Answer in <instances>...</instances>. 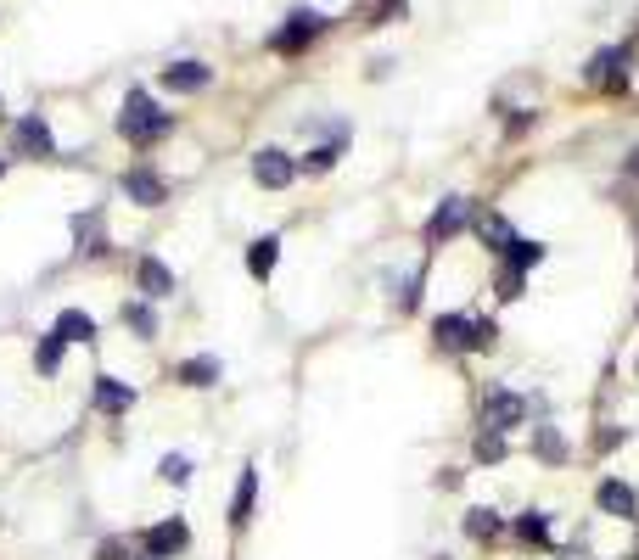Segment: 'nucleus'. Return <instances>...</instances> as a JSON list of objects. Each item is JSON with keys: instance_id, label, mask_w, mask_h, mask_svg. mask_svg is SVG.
Listing matches in <instances>:
<instances>
[{"instance_id": "obj_24", "label": "nucleus", "mask_w": 639, "mask_h": 560, "mask_svg": "<svg viewBox=\"0 0 639 560\" xmlns=\"http://www.w3.org/2000/svg\"><path fill=\"white\" fill-rule=\"evenodd\" d=\"M242 269H247L253 280H275V269H281V236H275V230H264V236L247 241Z\"/></svg>"}, {"instance_id": "obj_9", "label": "nucleus", "mask_w": 639, "mask_h": 560, "mask_svg": "<svg viewBox=\"0 0 639 560\" xmlns=\"http://www.w3.org/2000/svg\"><path fill=\"white\" fill-rule=\"evenodd\" d=\"M527 460L544 465V471H567L572 465V443H567V426H555V420H533L527 426Z\"/></svg>"}, {"instance_id": "obj_18", "label": "nucleus", "mask_w": 639, "mask_h": 560, "mask_svg": "<svg viewBox=\"0 0 639 560\" xmlns=\"http://www.w3.org/2000/svg\"><path fill=\"white\" fill-rule=\"evenodd\" d=\"M157 84H163L169 96H202V90L213 84V68L197 62V56H180V62H169V68H157Z\"/></svg>"}, {"instance_id": "obj_16", "label": "nucleus", "mask_w": 639, "mask_h": 560, "mask_svg": "<svg viewBox=\"0 0 639 560\" xmlns=\"http://www.w3.org/2000/svg\"><path fill=\"white\" fill-rule=\"evenodd\" d=\"M12 152L17 157H34V163H51L57 157V135L45 124V112H23L12 124Z\"/></svg>"}, {"instance_id": "obj_35", "label": "nucleus", "mask_w": 639, "mask_h": 560, "mask_svg": "<svg viewBox=\"0 0 639 560\" xmlns=\"http://www.w3.org/2000/svg\"><path fill=\"white\" fill-rule=\"evenodd\" d=\"M432 560H455V555H443V549H438V555H432Z\"/></svg>"}, {"instance_id": "obj_15", "label": "nucleus", "mask_w": 639, "mask_h": 560, "mask_svg": "<svg viewBox=\"0 0 639 560\" xmlns=\"http://www.w3.org/2000/svg\"><path fill=\"white\" fill-rule=\"evenodd\" d=\"M460 538L477 549H494L511 538V516H499L494 504H466V510H460Z\"/></svg>"}, {"instance_id": "obj_26", "label": "nucleus", "mask_w": 639, "mask_h": 560, "mask_svg": "<svg viewBox=\"0 0 639 560\" xmlns=\"http://www.w3.org/2000/svg\"><path fill=\"white\" fill-rule=\"evenodd\" d=\"M527 280H533V275H522V269H511V264H499V258L488 264V292H494L499 308L522 303V297H527Z\"/></svg>"}, {"instance_id": "obj_30", "label": "nucleus", "mask_w": 639, "mask_h": 560, "mask_svg": "<svg viewBox=\"0 0 639 560\" xmlns=\"http://www.w3.org/2000/svg\"><path fill=\"white\" fill-rule=\"evenodd\" d=\"M499 314H477V308H471L466 314V353H494L499 348Z\"/></svg>"}, {"instance_id": "obj_27", "label": "nucleus", "mask_w": 639, "mask_h": 560, "mask_svg": "<svg viewBox=\"0 0 639 560\" xmlns=\"http://www.w3.org/2000/svg\"><path fill=\"white\" fill-rule=\"evenodd\" d=\"M499 264H511V269H522V275H533L539 264H550V241L522 236V230H516V241L505 247V258H499Z\"/></svg>"}, {"instance_id": "obj_41", "label": "nucleus", "mask_w": 639, "mask_h": 560, "mask_svg": "<svg viewBox=\"0 0 639 560\" xmlns=\"http://www.w3.org/2000/svg\"><path fill=\"white\" fill-rule=\"evenodd\" d=\"M634 320H639V308H634Z\"/></svg>"}, {"instance_id": "obj_37", "label": "nucleus", "mask_w": 639, "mask_h": 560, "mask_svg": "<svg viewBox=\"0 0 639 560\" xmlns=\"http://www.w3.org/2000/svg\"><path fill=\"white\" fill-rule=\"evenodd\" d=\"M0 118H6V101H0Z\"/></svg>"}, {"instance_id": "obj_8", "label": "nucleus", "mask_w": 639, "mask_h": 560, "mask_svg": "<svg viewBox=\"0 0 639 560\" xmlns=\"http://www.w3.org/2000/svg\"><path fill=\"white\" fill-rule=\"evenodd\" d=\"M628 62H634V40H617V45H606V51L589 56L583 79L595 84V90H606V96H623L628 90Z\"/></svg>"}, {"instance_id": "obj_10", "label": "nucleus", "mask_w": 639, "mask_h": 560, "mask_svg": "<svg viewBox=\"0 0 639 560\" xmlns=\"http://www.w3.org/2000/svg\"><path fill=\"white\" fill-rule=\"evenodd\" d=\"M595 510L606 521H623V527H639V488L628 482V476H617V471H606L595 482Z\"/></svg>"}, {"instance_id": "obj_34", "label": "nucleus", "mask_w": 639, "mask_h": 560, "mask_svg": "<svg viewBox=\"0 0 639 560\" xmlns=\"http://www.w3.org/2000/svg\"><path fill=\"white\" fill-rule=\"evenodd\" d=\"M623 174H628V180H634V185H639V146H634V152H628V157H623Z\"/></svg>"}, {"instance_id": "obj_5", "label": "nucleus", "mask_w": 639, "mask_h": 560, "mask_svg": "<svg viewBox=\"0 0 639 560\" xmlns=\"http://www.w3.org/2000/svg\"><path fill=\"white\" fill-rule=\"evenodd\" d=\"M129 292L163 308L174 292H180V275L163 264V252H135V258H129Z\"/></svg>"}, {"instance_id": "obj_23", "label": "nucleus", "mask_w": 639, "mask_h": 560, "mask_svg": "<svg viewBox=\"0 0 639 560\" xmlns=\"http://www.w3.org/2000/svg\"><path fill=\"white\" fill-rule=\"evenodd\" d=\"M471 236H477V247H483L488 264H494V258H505V247L516 241V224L505 219V213L483 208V213H477V224H471Z\"/></svg>"}, {"instance_id": "obj_13", "label": "nucleus", "mask_w": 639, "mask_h": 560, "mask_svg": "<svg viewBox=\"0 0 639 560\" xmlns=\"http://www.w3.org/2000/svg\"><path fill=\"white\" fill-rule=\"evenodd\" d=\"M118 191H124V202H135V208H163V202L174 196V185L163 180V168L129 163L124 174H118Z\"/></svg>"}, {"instance_id": "obj_17", "label": "nucleus", "mask_w": 639, "mask_h": 560, "mask_svg": "<svg viewBox=\"0 0 639 560\" xmlns=\"http://www.w3.org/2000/svg\"><path fill=\"white\" fill-rule=\"evenodd\" d=\"M466 314L471 308H443V314L426 320V342H432L438 359H466Z\"/></svg>"}, {"instance_id": "obj_28", "label": "nucleus", "mask_w": 639, "mask_h": 560, "mask_svg": "<svg viewBox=\"0 0 639 560\" xmlns=\"http://www.w3.org/2000/svg\"><path fill=\"white\" fill-rule=\"evenodd\" d=\"M62 359H68V342H62L57 331L34 336V376H40V381H57L62 376Z\"/></svg>"}, {"instance_id": "obj_40", "label": "nucleus", "mask_w": 639, "mask_h": 560, "mask_svg": "<svg viewBox=\"0 0 639 560\" xmlns=\"http://www.w3.org/2000/svg\"><path fill=\"white\" fill-rule=\"evenodd\" d=\"M0 174H6V163H0Z\"/></svg>"}, {"instance_id": "obj_20", "label": "nucleus", "mask_w": 639, "mask_h": 560, "mask_svg": "<svg viewBox=\"0 0 639 560\" xmlns=\"http://www.w3.org/2000/svg\"><path fill=\"white\" fill-rule=\"evenodd\" d=\"M169 376H174V387H185V392H213L219 381H225V359H213V353H191V359L174 364Z\"/></svg>"}, {"instance_id": "obj_33", "label": "nucleus", "mask_w": 639, "mask_h": 560, "mask_svg": "<svg viewBox=\"0 0 639 560\" xmlns=\"http://www.w3.org/2000/svg\"><path fill=\"white\" fill-rule=\"evenodd\" d=\"M438 488L443 493H460V488H466V465H443V471H438Z\"/></svg>"}, {"instance_id": "obj_7", "label": "nucleus", "mask_w": 639, "mask_h": 560, "mask_svg": "<svg viewBox=\"0 0 639 560\" xmlns=\"http://www.w3.org/2000/svg\"><path fill=\"white\" fill-rule=\"evenodd\" d=\"M135 404H141V387H135V381L113 376V370H96V376H90V409H96L101 420H124Z\"/></svg>"}, {"instance_id": "obj_1", "label": "nucleus", "mask_w": 639, "mask_h": 560, "mask_svg": "<svg viewBox=\"0 0 639 560\" xmlns=\"http://www.w3.org/2000/svg\"><path fill=\"white\" fill-rule=\"evenodd\" d=\"M113 129L129 152H152V146H163V140L174 135V112H163V101H157L146 84H135L124 96V107H118Z\"/></svg>"}, {"instance_id": "obj_36", "label": "nucleus", "mask_w": 639, "mask_h": 560, "mask_svg": "<svg viewBox=\"0 0 639 560\" xmlns=\"http://www.w3.org/2000/svg\"><path fill=\"white\" fill-rule=\"evenodd\" d=\"M634 381H639V353H634Z\"/></svg>"}, {"instance_id": "obj_11", "label": "nucleus", "mask_w": 639, "mask_h": 560, "mask_svg": "<svg viewBox=\"0 0 639 560\" xmlns=\"http://www.w3.org/2000/svg\"><path fill=\"white\" fill-rule=\"evenodd\" d=\"M326 17H320V12H309V6H298V12H286V23L281 28H275V34H270V51L275 56H298V51H309V45L314 40H320V34H326Z\"/></svg>"}, {"instance_id": "obj_22", "label": "nucleus", "mask_w": 639, "mask_h": 560, "mask_svg": "<svg viewBox=\"0 0 639 560\" xmlns=\"http://www.w3.org/2000/svg\"><path fill=\"white\" fill-rule=\"evenodd\" d=\"M516 460V443L505 432H488V426H471V465L477 471H499V465Z\"/></svg>"}, {"instance_id": "obj_12", "label": "nucleus", "mask_w": 639, "mask_h": 560, "mask_svg": "<svg viewBox=\"0 0 639 560\" xmlns=\"http://www.w3.org/2000/svg\"><path fill=\"white\" fill-rule=\"evenodd\" d=\"M511 544L522 549V555H555V516L539 510V504L516 510L511 516Z\"/></svg>"}, {"instance_id": "obj_3", "label": "nucleus", "mask_w": 639, "mask_h": 560, "mask_svg": "<svg viewBox=\"0 0 639 560\" xmlns=\"http://www.w3.org/2000/svg\"><path fill=\"white\" fill-rule=\"evenodd\" d=\"M477 426L505 432V437H516L522 426H533V404H527V392L522 387H505V381H488V387L477 392Z\"/></svg>"}, {"instance_id": "obj_32", "label": "nucleus", "mask_w": 639, "mask_h": 560, "mask_svg": "<svg viewBox=\"0 0 639 560\" xmlns=\"http://www.w3.org/2000/svg\"><path fill=\"white\" fill-rule=\"evenodd\" d=\"M628 437H634V432H628V426H600V437H595V448H600V454H617V448H623V443H628Z\"/></svg>"}, {"instance_id": "obj_31", "label": "nucleus", "mask_w": 639, "mask_h": 560, "mask_svg": "<svg viewBox=\"0 0 639 560\" xmlns=\"http://www.w3.org/2000/svg\"><path fill=\"white\" fill-rule=\"evenodd\" d=\"M135 555H141L135 532H107V538H96V544H90V560H135Z\"/></svg>"}, {"instance_id": "obj_14", "label": "nucleus", "mask_w": 639, "mask_h": 560, "mask_svg": "<svg viewBox=\"0 0 639 560\" xmlns=\"http://www.w3.org/2000/svg\"><path fill=\"white\" fill-rule=\"evenodd\" d=\"M247 168H253V185H258V191H292V185H298V174H303L298 157L286 152V146H258Z\"/></svg>"}, {"instance_id": "obj_39", "label": "nucleus", "mask_w": 639, "mask_h": 560, "mask_svg": "<svg viewBox=\"0 0 639 560\" xmlns=\"http://www.w3.org/2000/svg\"><path fill=\"white\" fill-rule=\"evenodd\" d=\"M628 560H639V549H634V555H628Z\"/></svg>"}, {"instance_id": "obj_25", "label": "nucleus", "mask_w": 639, "mask_h": 560, "mask_svg": "<svg viewBox=\"0 0 639 560\" xmlns=\"http://www.w3.org/2000/svg\"><path fill=\"white\" fill-rule=\"evenodd\" d=\"M51 331H57L62 342H68V348H96V342H101V325L90 320L85 308H62V314H57V325H51Z\"/></svg>"}, {"instance_id": "obj_21", "label": "nucleus", "mask_w": 639, "mask_h": 560, "mask_svg": "<svg viewBox=\"0 0 639 560\" xmlns=\"http://www.w3.org/2000/svg\"><path fill=\"white\" fill-rule=\"evenodd\" d=\"M118 325H124L135 342H157V336H163V314H157V303H146V297H135V292L118 303Z\"/></svg>"}, {"instance_id": "obj_19", "label": "nucleus", "mask_w": 639, "mask_h": 560, "mask_svg": "<svg viewBox=\"0 0 639 560\" xmlns=\"http://www.w3.org/2000/svg\"><path fill=\"white\" fill-rule=\"evenodd\" d=\"M73 252L85 258V264H101V258H113V236L101 230V213L90 208V213H73Z\"/></svg>"}, {"instance_id": "obj_2", "label": "nucleus", "mask_w": 639, "mask_h": 560, "mask_svg": "<svg viewBox=\"0 0 639 560\" xmlns=\"http://www.w3.org/2000/svg\"><path fill=\"white\" fill-rule=\"evenodd\" d=\"M477 213H483V208H477L466 191L438 196V202H432V213H426V224H421V252H426V258H438L443 247H455L460 236H471Z\"/></svg>"}, {"instance_id": "obj_6", "label": "nucleus", "mask_w": 639, "mask_h": 560, "mask_svg": "<svg viewBox=\"0 0 639 560\" xmlns=\"http://www.w3.org/2000/svg\"><path fill=\"white\" fill-rule=\"evenodd\" d=\"M258 493H264V471L247 460L242 471H236V488H230V504H225L230 538H247V527H253V516H258Z\"/></svg>"}, {"instance_id": "obj_38", "label": "nucleus", "mask_w": 639, "mask_h": 560, "mask_svg": "<svg viewBox=\"0 0 639 560\" xmlns=\"http://www.w3.org/2000/svg\"><path fill=\"white\" fill-rule=\"evenodd\" d=\"M135 560H152V555H135Z\"/></svg>"}, {"instance_id": "obj_4", "label": "nucleus", "mask_w": 639, "mask_h": 560, "mask_svg": "<svg viewBox=\"0 0 639 560\" xmlns=\"http://www.w3.org/2000/svg\"><path fill=\"white\" fill-rule=\"evenodd\" d=\"M135 544H141V555H152V560H185L191 544H197V532H191L185 516H163V521H146V527L135 532Z\"/></svg>"}, {"instance_id": "obj_29", "label": "nucleus", "mask_w": 639, "mask_h": 560, "mask_svg": "<svg viewBox=\"0 0 639 560\" xmlns=\"http://www.w3.org/2000/svg\"><path fill=\"white\" fill-rule=\"evenodd\" d=\"M157 482H169V488H191V482H197V454H185V448L157 454Z\"/></svg>"}]
</instances>
